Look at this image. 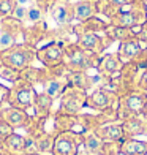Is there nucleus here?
<instances>
[{
	"label": "nucleus",
	"mask_w": 147,
	"mask_h": 155,
	"mask_svg": "<svg viewBox=\"0 0 147 155\" xmlns=\"http://www.w3.org/2000/svg\"><path fill=\"white\" fill-rule=\"evenodd\" d=\"M95 133L100 136L104 143H120L125 139V131L122 124H104L101 127H98Z\"/></svg>",
	"instance_id": "6e6552de"
},
{
	"label": "nucleus",
	"mask_w": 147,
	"mask_h": 155,
	"mask_svg": "<svg viewBox=\"0 0 147 155\" xmlns=\"http://www.w3.org/2000/svg\"><path fill=\"white\" fill-rule=\"evenodd\" d=\"M35 98H37V90L30 82H27L24 79H19L16 82H13V87L10 89V95H8V106L22 109V111H29L33 108Z\"/></svg>",
	"instance_id": "f03ea898"
},
{
	"label": "nucleus",
	"mask_w": 147,
	"mask_h": 155,
	"mask_svg": "<svg viewBox=\"0 0 147 155\" xmlns=\"http://www.w3.org/2000/svg\"><path fill=\"white\" fill-rule=\"evenodd\" d=\"M104 141L96 133H82V147L87 155H101Z\"/></svg>",
	"instance_id": "9b49d317"
},
{
	"label": "nucleus",
	"mask_w": 147,
	"mask_h": 155,
	"mask_svg": "<svg viewBox=\"0 0 147 155\" xmlns=\"http://www.w3.org/2000/svg\"><path fill=\"white\" fill-rule=\"evenodd\" d=\"M52 103H54V98H51L47 94L41 92L37 94V98H35V103H33V111H35V117H47L49 112H51L52 108Z\"/></svg>",
	"instance_id": "ddd939ff"
},
{
	"label": "nucleus",
	"mask_w": 147,
	"mask_h": 155,
	"mask_svg": "<svg viewBox=\"0 0 147 155\" xmlns=\"http://www.w3.org/2000/svg\"><path fill=\"white\" fill-rule=\"evenodd\" d=\"M122 127H123V131H125V138H133L136 135H142L147 130V125L142 124L141 120H138V119H135V117L127 120V122H123Z\"/></svg>",
	"instance_id": "aec40b11"
},
{
	"label": "nucleus",
	"mask_w": 147,
	"mask_h": 155,
	"mask_svg": "<svg viewBox=\"0 0 147 155\" xmlns=\"http://www.w3.org/2000/svg\"><path fill=\"white\" fill-rule=\"evenodd\" d=\"M136 24V18L131 15V13H123V15L119 18V25L122 29H131Z\"/></svg>",
	"instance_id": "c85d7f7f"
},
{
	"label": "nucleus",
	"mask_w": 147,
	"mask_h": 155,
	"mask_svg": "<svg viewBox=\"0 0 147 155\" xmlns=\"http://www.w3.org/2000/svg\"><path fill=\"white\" fill-rule=\"evenodd\" d=\"M113 2L117 5H123V3H127V0H113Z\"/></svg>",
	"instance_id": "72a5a7b5"
},
{
	"label": "nucleus",
	"mask_w": 147,
	"mask_h": 155,
	"mask_svg": "<svg viewBox=\"0 0 147 155\" xmlns=\"http://www.w3.org/2000/svg\"><path fill=\"white\" fill-rule=\"evenodd\" d=\"M0 147L10 155H19V153H27V138L19 135V133H13L6 138Z\"/></svg>",
	"instance_id": "1a4fd4ad"
},
{
	"label": "nucleus",
	"mask_w": 147,
	"mask_h": 155,
	"mask_svg": "<svg viewBox=\"0 0 147 155\" xmlns=\"http://www.w3.org/2000/svg\"><path fill=\"white\" fill-rule=\"evenodd\" d=\"M125 108L131 114H142L144 106L147 103V97L141 95V94H130L125 97Z\"/></svg>",
	"instance_id": "2eb2a0df"
},
{
	"label": "nucleus",
	"mask_w": 147,
	"mask_h": 155,
	"mask_svg": "<svg viewBox=\"0 0 147 155\" xmlns=\"http://www.w3.org/2000/svg\"><path fill=\"white\" fill-rule=\"evenodd\" d=\"M0 78L5 79V81H10V82H16L21 78V71H18V70H15V68H11V67L0 62Z\"/></svg>",
	"instance_id": "393cba45"
},
{
	"label": "nucleus",
	"mask_w": 147,
	"mask_h": 155,
	"mask_svg": "<svg viewBox=\"0 0 147 155\" xmlns=\"http://www.w3.org/2000/svg\"><path fill=\"white\" fill-rule=\"evenodd\" d=\"M0 155H10V153H6V152L2 149V147H0Z\"/></svg>",
	"instance_id": "c9c22d12"
},
{
	"label": "nucleus",
	"mask_w": 147,
	"mask_h": 155,
	"mask_svg": "<svg viewBox=\"0 0 147 155\" xmlns=\"http://www.w3.org/2000/svg\"><path fill=\"white\" fill-rule=\"evenodd\" d=\"M86 104L90 106V108H93V109H100V111L108 109L109 104H111V97H109L108 92L98 89V90H95L93 94H90L87 97V103Z\"/></svg>",
	"instance_id": "4468645a"
},
{
	"label": "nucleus",
	"mask_w": 147,
	"mask_h": 155,
	"mask_svg": "<svg viewBox=\"0 0 147 155\" xmlns=\"http://www.w3.org/2000/svg\"><path fill=\"white\" fill-rule=\"evenodd\" d=\"M119 155H147V143L135 138H125L119 144Z\"/></svg>",
	"instance_id": "9d476101"
},
{
	"label": "nucleus",
	"mask_w": 147,
	"mask_h": 155,
	"mask_svg": "<svg viewBox=\"0 0 147 155\" xmlns=\"http://www.w3.org/2000/svg\"><path fill=\"white\" fill-rule=\"evenodd\" d=\"M82 144V135L74 131H62L55 135L52 155H78Z\"/></svg>",
	"instance_id": "39448f33"
},
{
	"label": "nucleus",
	"mask_w": 147,
	"mask_h": 155,
	"mask_svg": "<svg viewBox=\"0 0 147 155\" xmlns=\"http://www.w3.org/2000/svg\"><path fill=\"white\" fill-rule=\"evenodd\" d=\"M87 103L86 90L68 86L65 87L64 94L60 95V112L59 114H71L76 116Z\"/></svg>",
	"instance_id": "7ed1b4c3"
},
{
	"label": "nucleus",
	"mask_w": 147,
	"mask_h": 155,
	"mask_svg": "<svg viewBox=\"0 0 147 155\" xmlns=\"http://www.w3.org/2000/svg\"><path fill=\"white\" fill-rule=\"evenodd\" d=\"M122 63L119 62V59L116 57V55H108V57H104L101 62H100V71L103 73H114L117 71L119 68H120Z\"/></svg>",
	"instance_id": "5701e85b"
},
{
	"label": "nucleus",
	"mask_w": 147,
	"mask_h": 155,
	"mask_svg": "<svg viewBox=\"0 0 147 155\" xmlns=\"http://www.w3.org/2000/svg\"><path fill=\"white\" fill-rule=\"evenodd\" d=\"M65 67L68 71H86L93 65L90 51L82 49L79 45L65 48Z\"/></svg>",
	"instance_id": "20e7f679"
},
{
	"label": "nucleus",
	"mask_w": 147,
	"mask_h": 155,
	"mask_svg": "<svg viewBox=\"0 0 147 155\" xmlns=\"http://www.w3.org/2000/svg\"><path fill=\"white\" fill-rule=\"evenodd\" d=\"M78 45L86 49V51H90V52H98L101 49V38L98 37L95 32H86L79 37V41Z\"/></svg>",
	"instance_id": "dca6fc26"
},
{
	"label": "nucleus",
	"mask_w": 147,
	"mask_h": 155,
	"mask_svg": "<svg viewBox=\"0 0 147 155\" xmlns=\"http://www.w3.org/2000/svg\"><path fill=\"white\" fill-rule=\"evenodd\" d=\"M27 11H29V8H25L24 5H18L11 16L15 19H18V21H21V22H25L27 21Z\"/></svg>",
	"instance_id": "7c9ffc66"
},
{
	"label": "nucleus",
	"mask_w": 147,
	"mask_h": 155,
	"mask_svg": "<svg viewBox=\"0 0 147 155\" xmlns=\"http://www.w3.org/2000/svg\"><path fill=\"white\" fill-rule=\"evenodd\" d=\"M13 45H16V38L6 32H0V52L10 49Z\"/></svg>",
	"instance_id": "cd10ccee"
},
{
	"label": "nucleus",
	"mask_w": 147,
	"mask_h": 155,
	"mask_svg": "<svg viewBox=\"0 0 147 155\" xmlns=\"http://www.w3.org/2000/svg\"><path fill=\"white\" fill-rule=\"evenodd\" d=\"M18 5H19L18 0H0V18L3 19L11 16Z\"/></svg>",
	"instance_id": "a878e982"
},
{
	"label": "nucleus",
	"mask_w": 147,
	"mask_h": 155,
	"mask_svg": "<svg viewBox=\"0 0 147 155\" xmlns=\"http://www.w3.org/2000/svg\"><path fill=\"white\" fill-rule=\"evenodd\" d=\"M93 15V6L89 2H81L74 6V18L78 21H87Z\"/></svg>",
	"instance_id": "b1692460"
},
{
	"label": "nucleus",
	"mask_w": 147,
	"mask_h": 155,
	"mask_svg": "<svg viewBox=\"0 0 147 155\" xmlns=\"http://www.w3.org/2000/svg\"><path fill=\"white\" fill-rule=\"evenodd\" d=\"M92 79L84 73V71H68V86H73V87H78L86 90L87 87L92 86Z\"/></svg>",
	"instance_id": "6ab92c4d"
},
{
	"label": "nucleus",
	"mask_w": 147,
	"mask_h": 155,
	"mask_svg": "<svg viewBox=\"0 0 147 155\" xmlns=\"http://www.w3.org/2000/svg\"><path fill=\"white\" fill-rule=\"evenodd\" d=\"M21 79H24L27 82H30L32 86L35 82H41L44 86V82L49 79L46 78V71L44 70H38V68H33V67H27L21 71Z\"/></svg>",
	"instance_id": "a211bd4d"
},
{
	"label": "nucleus",
	"mask_w": 147,
	"mask_h": 155,
	"mask_svg": "<svg viewBox=\"0 0 147 155\" xmlns=\"http://www.w3.org/2000/svg\"><path fill=\"white\" fill-rule=\"evenodd\" d=\"M37 59L46 68H55L59 65H64L65 48L60 43H49L43 48L37 49Z\"/></svg>",
	"instance_id": "423d86ee"
},
{
	"label": "nucleus",
	"mask_w": 147,
	"mask_h": 155,
	"mask_svg": "<svg viewBox=\"0 0 147 155\" xmlns=\"http://www.w3.org/2000/svg\"><path fill=\"white\" fill-rule=\"evenodd\" d=\"M65 90V84L59 78H49L44 82V94H47L51 98H59Z\"/></svg>",
	"instance_id": "412c9836"
},
{
	"label": "nucleus",
	"mask_w": 147,
	"mask_h": 155,
	"mask_svg": "<svg viewBox=\"0 0 147 155\" xmlns=\"http://www.w3.org/2000/svg\"><path fill=\"white\" fill-rule=\"evenodd\" d=\"M13 133H15V128H13L11 125H8L3 120H0V144H2L10 135H13Z\"/></svg>",
	"instance_id": "c756f323"
},
{
	"label": "nucleus",
	"mask_w": 147,
	"mask_h": 155,
	"mask_svg": "<svg viewBox=\"0 0 147 155\" xmlns=\"http://www.w3.org/2000/svg\"><path fill=\"white\" fill-rule=\"evenodd\" d=\"M142 116L147 119V103H145V106H144V111H142Z\"/></svg>",
	"instance_id": "f704fd0d"
},
{
	"label": "nucleus",
	"mask_w": 147,
	"mask_h": 155,
	"mask_svg": "<svg viewBox=\"0 0 147 155\" xmlns=\"http://www.w3.org/2000/svg\"><path fill=\"white\" fill-rule=\"evenodd\" d=\"M139 86H141L145 92H147V70L142 73V76H141V81H139Z\"/></svg>",
	"instance_id": "473e14b6"
},
{
	"label": "nucleus",
	"mask_w": 147,
	"mask_h": 155,
	"mask_svg": "<svg viewBox=\"0 0 147 155\" xmlns=\"http://www.w3.org/2000/svg\"><path fill=\"white\" fill-rule=\"evenodd\" d=\"M142 51L141 45H139V40H128L123 41L120 46V54L127 59H135L136 55H139V52Z\"/></svg>",
	"instance_id": "4be33fe9"
},
{
	"label": "nucleus",
	"mask_w": 147,
	"mask_h": 155,
	"mask_svg": "<svg viewBox=\"0 0 147 155\" xmlns=\"http://www.w3.org/2000/svg\"><path fill=\"white\" fill-rule=\"evenodd\" d=\"M30 119H32V116H29L27 111L13 108V106L0 108V120H3L8 125H11L15 130L25 128V127L30 124Z\"/></svg>",
	"instance_id": "0eeeda50"
},
{
	"label": "nucleus",
	"mask_w": 147,
	"mask_h": 155,
	"mask_svg": "<svg viewBox=\"0 0 147 155\" xmlns=\"http://www.w3.org/2000/svg\"><path fill=\"white\" fill-rule=\"evenodd\" d=\"M35 59H37V49L25 43H16L10 49L0 52V62L18 71H22L24 68L30 67Z\"/></svg>",
	"instance_id": "f257e3e1"
},
{
	"label": "nucleus",
	"mask_w": 147,
	"mask_h": 155,
	"mask_svg": "<svg viewBox=\"0 0 147 155\" xmlns=\"http://www.w3.org/2000/svg\"><path fill=\"white\" fill-rule=\"evenodd\" d=\"M19 155H29V153H19Z\"/></svg>",
	"instance_id": "e433bc0d"
},
{
	"label": "nucleus",
	"mask_w": 147,
	"mask_h": 155,
	"mask_svg": "<svg viewBox=\"0 0 147 155\" xmlns=\"http://www.w3.org/2000/svg\"><path fill=\"white\" fill-rule=\"evenodd\" d=\"M24 22H21V21L15 19L13 16H8V18H3L0 21V32H6L13 35L15 38H18L19 35H22L24 32Z\"/></svg>",
	"instance_id": "f3484780"
},
{
	"label": "nucleus",
	"mask_w": 147,
	"mask_h": 155,
	"mask_svg": "<svg viewBox=\"0 0 147 155\" xmlns=\"http://www.w3.org/2000/svg\"><path fill=\"white\" fill-rule=\"evenodd\" d=\"M57 135V133H55ZM55 135H49V133L43 131L38 136L32 138L33 139V147H35V153H51L52 155V147H54V139Z\"/></svg>",
	"instance_id": "f8f14e48"
},
{
	"label": "nucleus",
	"mask_w": 147,
	"mask_h": 155,
	"mask_svg": "<svg viewBox=\"0 0 147 155\" xmlns=\"http://www.w3.org/2000/svg\"><path fill=\"white\" fill-rule=\"evenodd\" d=\"M41 19V10L37 8V6H32V8H29V11H27V21H30V22H40Z\"/></svg>",
	"instance_id": "2f4dec72"
},
{
	"label": "nucleus",
	"mask_w": 147,
	"mask_h": 155,
	"mask_svg": "<svg viewBox=\"0 0 147 155\" xmlns=\"http://www.w3.org/2000/svg\"><path fill=\"white\" fill-rule=\"evenodd\" d=\"M52 18L55 19L57 24H67L68 22V10L64 5H57L52 10Z\"/></svg>",
	"instance_id": "bb28decb"
}]
</instances>
